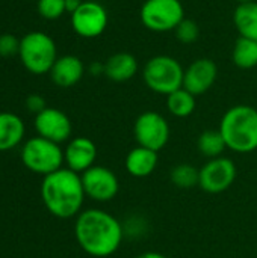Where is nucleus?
I'll list each match as a JSON object with an SVG mask.
<instances>
[{
	"label": "nucleus",
	"instance_id": "f257e3e1",
	"mask_svg": "<svg viewBox=\"0 0 257 258\" xmlns=\"http://www.w3.org/2000/svg\"><path fill=\"white\" fill-rule=\"evenodd\" d=\"M74 237L88 255L106 258L120 249L124 230L114 215L98 209H88L76 218Z\"/></svg>",
	"mask_w": 257,
	"mask_h": 258
},
{
	"label": "nucleus",
	"instance_id": "f03ea898",
	"mask_svg": "<svg viewBox=\"0 0 257 258\" xmlns=\"http://www.w3.org/2000/svg\"><path fill=\"white\" fill-rule=\"evenodd\" d=\"M85 198L80 174L68 168H61L42 178L41 200L45 209L59 219L77 216Z\"/></svg>",
	"mask_w": 257,
	"mask_h": 258
},
{
	"label": "nucleus",
	"instance_id": "7ed1b4c3",
	"mask_svg": "<svg viewBox=\"0 0 257 258\" xmlns=\"http://www.w3.org/2000/svg\"><path fill=\"white\" fill-rule=\"evenodd\" d=\"M220 133L227 150L248 154L257 150V109L248 104L230 107L221 118Z\"/></svg>",
	"mask_w": 257,
	"mask_h": 258
},
{
	"label": "nucleus",
	"instance_id": "20e7f679",
	"mask_svg": "<svg viewBox=\"0 0 257 258\" xmlns=\"http://www.w3.org/2000/svg\"><path fill=\"white\" fill-rule=\"evenodd\" d=\"M18 54L23 67L35 76L50 73L59 57L55 39L39 30L29 32L20 39Z\"/></svg>",
	"mask_w": 257,
	"mask_h": 258
},
{
	"label": "nucleus",
	"instance_id": "39448f33",
	"mask_svg": "<svg viewBox=\"0 0 257 258\" xmlns=\"http://www.w3.org/2000/svg\"><path fill=\"white\" fill-rule=\"evenodd\" d=\"M185 70L177 59L168 54H158L147 60L142 68V80L148 89L161 95H170L183 88Z\"/></svg>",
	"mask_w": 257,
	"mask_h": 258
},
{
	"label": "nucleus",
	"instance_id": "423d86ee",
	"mask_svg": "<svg viewBox=\"0 0 257 258\" xmlns=\"http://www.w3.org/2000/svg\"><path fill=\"white\" fill-rule=\"evenodd\" d=\"M20 156L29 171L42 177L61 169L64 165V150L59 144L41 136L27 139L21 147Z\"/></svg>",
	"mask_w": 257,
	"mask_h": 258
},
{
	"label": "nucleus",
	"instance_id": "0eeeda50",
	"mask_svg": "<svg viewBox=\"0 0 257 258\" xmlns=\"http://www.w3.org/2000/svg\"><path fill=\"white\" fill-rule=\"evenodd\" d=\"M139 18L151 32H170L185 20V8L180 0H145Z\"/></svg>",
	"mask_w": 257,
	"mask_h": 258
},
{
	"label": "nucleus",
	"instance_id": "6e6552de",
	"mask_svg": "<svg viewBox=\"0 0 257 258\" xmlns=\"http://www.w3.org/2000/svg\"><path fill=\"white\" fill-rule=\"evenodd\" d=\"M168 121L155 110L142 112L133 124V136L139 147L159 153L170 141Z\"/></svg>",
	"mask_w": 257,
	"mask_h": 258
},
{
	"label": "nucleus",
	"instance_id": "1a4fd4ad",
	"mask_svg": "<svg viewBox=\"0 0 257 258\" xmlns=\"http://www.w3.org/2000/svg\"><path fill=\"white\" fill-rule=\"evenodd\" d=\"M70 15L73 30L79 36L86 39L100 36L106 30L109 23L108 11L103 5L94 0H82L79 8Z\"/></svg>",
	"mask_w": 257,
	"mask_h": 258
},
{
	"label": "nucleus",
	"instance_id": "9d476101",
	"mask_svg": "<svg viewBox=\"0 0 257 258\" xmlns=\"http://www.w3.org/2000/svg\"><path fill=\"white\" fill-rule=\"evenodd\" d=\"M236 174V166L229 157L209 159L200 169L198 186L208 194H221L235 183Z\"/></svg>",
	"mask_w": 257,
	"mask_h": 258
},
{
	"label": "nucleus",
	"instance_id": "9b49d317",
	"mask_svg": "<svg viewBox=\"0 0 257 258\" xmlns=\"http://www.w3.org/2000/svg\"><path fill=\"white\" fill-rule=\"evenodd\" d=\"M85 195L97 203H108L114 200L120 190V183L115 172L106 166L94 165L80 174Z\"/></svg>",
	"mask_w": 257,
	"mask_h": 258
},
{
	"label": "nucleus",
	"instance_id": "f8f14e48",
	"mask_svg": "<svg viewBox=\"0 0 257 258\" xmlns=\"http://www.w3.org/2000/svg\"><path fill=\"white\" fill-rule=\"evenodd\" d=\"M33 124L38 136L56 144L67 142L73 132V125L67 113L56 107H45L42 112L35 115Z\"/></svg>",
	"mask_w": 257,
	"mask_h": 258
},
{
	"label": "nucleus",
	"instance_id": "ddd939ff",
	"mask_svg": "<svg viewBox=\"0 0 257 258\" xmlns=\"http://www.w3.org/2000/svg\"><path fill=\"white\" fill-rule=\"evenodd\" d=\"M218 67L212 59L200 57L195 59L185 70L183 76V88L189 91L192 95L198 97L208 92L217 82Z\"/></svg>",
	"mask_w": 257,
	"mask_h": 258
},
{
	"label": "nucleus",
	"instance_id": "4468645a",
	"mask_svg": "<svg viewBox=\"0 0 257 258\" xmlns=\"http://www.w3.org/2000/svg\"><path fill=\"white\" fill-rule=\"evenodd\" d=\"M97 160V147L95 144L85 136L73 138L68 141L64 150V163L68 169L82 174L86 169L92 168Z\"/></svg>",
	"mask_w": 257,
	"mask_h": 258
},
{
	"label": "nucleus",
	"instance_id": "2eb2a0df",
	"mask_svg": "<svg viewBox=\"0 0 257 258\" xmlns=\"http://www.w3.org/2000/svg\"><path fill=\"white\" fill-rule=\"evenodd\" d=\"M48 74L56 86L71 88L82 80L85 74V65L80 57L74 54H64L56 59Z\"/></svg>",
	"mask_w": 257,
	"mask_h": 258
},
{
	"label": "nucleus",
	"instance_id": "dca6fc26",
	"mask_svg": "<svg viewBox=\"0 0 257 258\" xmlns=\"http://www.w3.org/2000/svg\"><path fill=\"white\" fill-rule=\"evenodd\" d=\"M138 73V60L133 54L120 51L108 57L105 62V76L115 82L124 83L129 82Z\"/></svg>",
	"mask_w": 257,
	"mask_h": 258
},
{
	"label": "nucleus",
	"instance_id": "f3484780",
	"mask_svg": "<svg viewBox=\"0 0 257 258\" xmlns=\"http://www.w3.org/2000/svg\"><path fill=\"white\" fill-rule=\"evenodd\" d=\"M158 166V153L144 147H135L126 156V171L135 178H145Z\"/></svg>",
	"mask_w": 257,
	"mask_h": 258
},
{
	"label": "nucleus",
	"instance_id": "a211bd4d",
	"mask_svg": "<svg viewBox=\"0 0 257 258\" xmlns=\"http://www.w3.org/2000/svg\"><path fill=\"white\" fill-rule=\"evenodd\" d=\"M23 119L12 112H0V153L18 147L24 138Z\"/></svg>",
	"mask_w": 257,
	"mask_h": 258
},
{
	"label": "nucleus",
	"instance_id": "6ab92c4d",
	"mask_svg": "<svg viewBox=\"0 0 257 258\" xmlns=\"http://www.w3.org/2000/svg\"><path fill=\"white\" fill-rule=\"evenodd\" d=\"M235 27L242 38L257 41V2L238 3L233 12Z\"/></svg>",
	"mask_w": 257,
	"mask_h": 258
},
{
	"label": "nucleus",
	"instance_id": "aec40b11",
	"mask_svg": "<svg viewBox=\"0 0 257 258\" xmlns=\"http://www.w3.org/2000/svg\"><path fill=\"white\" fill-rule=\"evenodd\" d=\"M233 63L241 70H251L257 67V41L239 36L232 51Z\"/></svg>",
	"mask_w": 257,
	"mask_h": 258
},
{
	"label": "nucleus",
	"instance_id": "412c9836",
	"mask_svg": "<svg viewBox=\"0 0 257 258\" xmlns=\"http://www.w3.org/2000/svg\"><path fill=\"white\" fill-rule=\"evenodd\" d=\"M197 106L195 95H192L185 88L174 91L173 94L167 95V109L176 118H188L194 113Z\"/></svg>",
	"mask_w": 257,
	"mask_h": 258
},
{
	"label": "nucleus",
	"instance_id": "4be33fe9",
	"mask_svg": "<svg viewBox=\"0 0 257 258\" xmlns=\"http://www.w3.org/2000/svg\"><path fill=\"white\" fill-rule=\"evenodd\" d=\"M197 147H198V151L204 157H208V160L215 159V157H221L223 153L227 150V145H226L224 138L220 133V130L203 132L197 139Z\"/></svg>",
	"mask_w": 257,
	"mask_h": 258
},
{
	"label": "nucleus",
	"instance_id": "5701e85b",
	"mask_svg": "<svg viewBox=\"0 0 257 258\" xmlns=\"http://www.w3.org/2000/svg\"><path fill=\"white\" fill-rule=\"evenodd\" d=\"M170 178L173 184L179 189H192L194 186H198L200 169L189 163H180L171 169Z\"/></svg>",
	"mask_w": 257,
	"mask_h": 258
},
{
	"label": "nucleus",
	"instance_id": "b1692460",
	"mask_svg": "<svg viewBox=\"0 0 257 258\" xmlns=\"http://www.w3.org/2000/svg\"><path fill=\"white\" fill-rule=\"evenodd\" d=\"M67 12V0H38V14L45 20H58Z\"/></svg>",
	"mask_w": 257,
	"mask_h": 258
},
{
	"label": "nucleus",
	"instance_id": "393cba45",
	"mask_svg": "<svg viewBox=\"0 0 257 258\" xmlns=\"http://www.w3.org/2000/svg\"><path fill=\"white\" fill-rule=\"evenodd\" d=\"M176 38L182 44H192L198 39L200 36V29L194 20L185 18L176 29H174Z\"/></svg>",
	"mask_w": 257,
	"mask_h": 258
},
{
	"label": "nucleus",
	"instance_id": "a878e982",
	"mask_svg": "<svg viewBox=\"0 0 257 258\" xmlns=\"http://www.w3.org/2000/svg\"><path fill=\"white\" fill-rule=\"evenodd\" d=\"M20 50V39L12 33L0 35V56L9 57L17 54Z\"/></svg>",
	"mask_w": 257,
	"mask_h": 258
},
{
	"label": "nucleus",
	"instance_id": "bb28decb",
	"mask_svg": "<svg viewBox=\"0 0 257 258\" xmlns=\"http://www.w3.org/2000/svg\"><path fill=\"white\" fill-rule=\"evenodd\" d=\"M47 107L44 97H41L39 94H32L26 98V109L35 115H38L39 112H42Z\"/></svg>",
	"mask_w": 257,
	"mask_h": 258
},
{
	"label": "nucleus",
	"instance_id": "cd10ccee",
	"mask_svg": "<svg viewBox=\"0 0 257 258\" xmlns=\"http://www.w3.org/2000/svg\"><path fill=\"white\" fill-rule=\"evenodd\" d=\"M89 73L92 76H98V74H105V63H98V62H94L89 65Z\"/></svg>",
	"mask_w": 257,
	"mask_h": 258
},
{
	"label": "nucleus",
	"instance_id": "c85d7f7f",
	"mask_svg": "<svg viewBox=\"0 0 257 258\" xmlns=\"http://www.w3.org/2000/svg\"><path fill=\"white\" fill-rule=\"evenodd\" d=\"M136 258H167L164 254H159V252H155V251H150V252H144L141 255H138Z\"/></svg>",
	"mask_w": 257,
	"mask_h": 258
},
{
	"label": "nucleus",
	"instance_id": "c756f323",
	"mask_svg": "<svg viewBox=\"0 0 257 258\" xmlns=\"http://www.w3.org/2000/svg\"><path fill=\"white\" fill-rule=\"evenodd\" d=\"M238 3H247V2H254V0H236Z\"/></svg>",
	"mask_w": 257,
	"mask_h": 258
}]
</instances>
